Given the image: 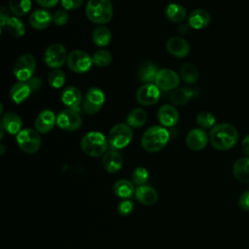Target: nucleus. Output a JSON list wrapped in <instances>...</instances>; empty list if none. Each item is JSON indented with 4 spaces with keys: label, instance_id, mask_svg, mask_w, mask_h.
<instances>
[{
    "label": "nucleus",
    "instance_id": "obj_31",
    "mask_svg": "<svg viewBox=\"0 0 249 249\" xmlns=\"http://www.w3.org/2000/svg\"><path fill=\"white\" fill-rule=\"evenodd\" d=\"M147 121V113L141 108H135L129 112L126 117V123L130 127L138 128L145 124Z\"/></svg>",
    "mask_w": 249,
    "mask_h": 249
},
{
    "label": "nucleus",
    "instance_id": "obj_23",
    "mask_svg": "<svg viewBox=\"0 0 249 249\" xmlns=\"http://www.w3.org/2000/svg\"><path fill=\"white\" fill-rule=\"evenodd\" d=\"M53 20L52 15L46 10H36L29 17L30 25L37 30L47 28Z\"/></svg>",
    "mask_w": 249,
    "mask_h": 249
},
{
    "label": "nucleus",
    "instance_id": "obj_17",
    "mask_svg": "<svg viewBox=\"0 0 249 249\" xmlns=\"http://www.w3.org/2000/svg\"><path fill=\"white\" fill-rule=\"evenodd\" d=\"M166 50L171 55L183 58L189 54L190 45L181 37H171L166 42Z\"/></svg>",
    "mask_w": 249,
    "mask_h": 249
},
{
    "label": "nucleus",
    "instance_id": "obj_19",
    "mask_svg": "<svg viewBox=\"0 0 249 249\" xmlns=\"http://www.w3.org/2000/svg\"><path fill=\"white\" fill-rule=\"evenodd\" d=\"M102 164L104 169L109 173H117L123 166V158L115 150L106 152L102 158Z\"/></svg>",
    "mask_w": 249,
    "mask_h": 249
},
{
    "label": "nucleus",
    "instance_id": "obj_27",
    "mask_svg": "<svg viewBox=\"0 0 249 249\" xmlns=\"http://www.w3.org/2000/svg\"><path fill=\"white\" fill-rule=\"evenodd\" d=\"M158 72L159 70L156 64L151 61H146L139 67L138 78L146 84H152V82H155Z\"/></svg>",
    "mask_w": 249,
    "mask_h": 249
},
{
    "label": "nucleus",
    "instance_id": "obj_1",
    "mask_svg": "<svg viewBox=\"0 0 249 249\" xmlns=\"http://www.w3.org/2000/svg\"><path fill=\"white\" fill-rule=\"evenodd\" d=\"M211 145L219 151L231 149L238 140L237 129L230 124L222 123L214 125L209 133Z\"/></svg>",
    "mask_w": 249,
    "mask_h": 249
},
{
    "label": "nucleus",
    "instance_id": "obj_5",
    "mask_svg": "<svg viewBox=\"0 0 249 249\" xmlns=\"http://www.w3.org/2000/svg\"><path fill=\"white\" fill-rule=\"evenodd\" d=\"M42 87V80L38 77H32L28 81L25 82H18L10 89V97L11 99L17 103L19 104L26 100L29 95L40 89Z\"/></svg>",
    "mask_w": 249,
    "mask_h": 249
},
{
    "label": "nucleus",
    "instance_id": "obj_10",
    "mask_svg": "<svg viewBox=\"0 0 249 249\" xmlns=\"http://www.w3.org/2000/svg\"><path fill=\"white\" fill-rule=\"evenodd\" d=\"M105 101V95L102 89L99 88H89L83 100V108L89 115L96 114L103 106Z\"/></svg>",
    "mask_w": 249,
    "mask_h": 249
},
{
    "label": "nucleus",
    "instance_id": "obj_41",
    "mask_svg": "<svg viewBox=\"0 0 249 249\" xmlns=\"http://www.w3.org/2000/svg\"><path fill=\"white\" fill-rule=\"evenodd\" d=\"M84 0H61V5L65 10H76L80 8Z\"/></svg>",
    "mask_w": 249,
    "mask_h": 249
},
{
    "label": "nucleus",
    "instance_id": "obj_38",
    "mask_svg": "<svg viewBox=\"0 0 249 249\" xmlns=\"http://www.w3.org/2000/svg\"><path fill=\"white\" fill-rule=\"evenodd\" d=\"M131 178H132V181H133L136 185L142 186L143 184H145V183L148 181L149 172H148V170H147L145 167L139 166V167H136V168L132 171Z\"/></svg>",
    "mask_w": 249,
    "mask_h": 249
},
{
    "label": "nucleus",
    "instance_id": "obj_18",
    "mask_svg": "<svg viewBox=\"0 0 249 249\" xmlns=\"http://www.w3.org/2000/svg\"><path fill=\"white\" fill-rule=\"evenodd\" d=\"M158 119L163 126L171 127L178 123L179 114L174 106L164 104L161 107H160L158 111Z\"/></svg>",
    "mask_w": 249,
    "mask_h": 249
},
{
    "label": "nucleus",
    "instance_id": "obj_45",
    "mask_svg": "<svg viewBox=\"0 0 249 249\" xmlns=\"http://www.w3.org/2000/svg\"><path fill=\"white\" fill-rule=\"evenodd\" d=\"M241 149H242V152L245 156L249 157V134L246 135L243 140H242V143H241Z\"/></svg>",
    "mask_w": 249,
    "mask_h": 249
},
{
    "label": "nucleus",
    "instance_id": "obj_29",
    "mask_svg": "<svg viewBox=\"0 0 249 249\" xmlns=\"http://www.w3.org/2000/svg\"><path fill=\"white\" fill-rule=\"evenodd\" d=\"M165 15L167 18L172 22H182L187 17V12L184 7L177 3H170L165 9Z\"/></svg>",
    "mask_w": 249,
    "mask_h": 249
},
{
    "label": "nucleus",
    "instance_id": "obj_7",
    "mask_svg": "<svg viewBox=\"0 0 249 249\" xmlns=\"http://www.w3.org/2000/svg\"><path fill=\"white\" fill-rule=\"evenodd\" d=\"M36 69V60L30 53L20 55L13 65V73L19 82L28 81L33 77Z\"/></svg>",
    "mask_w": 249,
    "mask_h": 249
},
{
    "label": "nucleus",
    "instance_id": "obj_12",
    "mask_svg": "<svg viewBox=\"0 0 249 249\" xmlns=\"http://www.w3.org/2000/svg\"><path fill=\"white\" fill-rule=\"evenodd\" d=\"M82 117L75 109H64L56 116V124L67 131L78 130L82 125Z\"/></svg>",
    "mask_w": 249,
    "mask_h": 249
},
{
    "label": "nucleus",
    "instance_id": "obj_11",
    "mask_svg": "<svg viewBox=\"0 0 249 249\" xmlns=\"http://www.w3.org/2000/svg\"><path fill=\"white\" fill-rule=\"evenodd\" d=\"M92 64V58L82 50H74L67 56V65L75 73H86Z\"/></svg>",
    "mask_w": 249,
    "mask_h": 249
},
{
    "label": "nucleus",
    "instance_id": "obj_37",
    "mask_svg": "<svg viewBox=\"0 0 249 249\" xmlns=\"http://www.w3.org/2000/svg\"><path fill=\"white\" fill-rule=\"evenodd\" d=\"M196 124L201 128H212L215 124V117L210 112L202 111L196 116Z\"/></svg>",
    "mask_w": 249,
    "mask_h": 249
},
{
    "label": "nucleus",
    "instance_id": "obj_3",
    "mask_svg": "<svg viewBox=\"0 0 249 249\" xmlns=\"http://www.w3.org/2000/svg\"><path fill=\"white\" fill-rule=\"evenodd\" d=\"M108 139L98 131H89L85 134L81 140L83 152L92 158L104 156L108 148Z\"/></svg>",
    "mask_w": 249,
    "mask_h": 249
},
{
    "label": "nucleus",
    "instance_id": "obj_42",
    "mask_svg": "<svg viewBox=\"0 0 249 249\" xmlns=\"http://www.w3.org/2000/svg\"><path fill=\"white\" fill-rule=\"evenodd\" d=\"M238 205L243 211H249V191L240 195L238 198Z\"/></svg>",
    "mask_w": 249,
    "mask_h": 249
},
{
    "label": "nucleus",
    "instance_id": "obj_15",
    "mask_svg": "<svg viewBox=\"0 0 249 249\" xmlns=\"http://www.w3.org/2000/svg\"><path fill=\"white\" fill-rule=\"evenodd\" d=\"M208 135L202 128H193L186 136V144L193 151H200L206 147Z\"/></svg>",
    "mask_w": 249,
    "mask_h": 249
},
{
    "label": "nucleus",
    "instance_id": "obj_25",
    "mask_svg": "<svg viewBox=\"0 0 249 249\" xmlns=\"http://www.w3.org/2000/svg\"><path fill=\"white\" fill-rule=\"evenodd\" d=\"M234 178L242 183H249V158L243 157L238 159L232 166Z\"/></svg>",
    "mask_w": 249,
    "mask_h": 249
},
{
    "label": "nucleus",
    "instance_id": "obj_28",
    "mask_svg": "<svg viewBox=\"0 0 249 249\" xmlns=\"http://www.w3.org/2000/svg\"><path fill=\"white\" fill-rule=\"evenodd\" d=\"M113 192L121 198H129L132 196L133 193H135L132 183L125 179L116 181L113 185Z\"/></svg>",
    "mask_w": 249,
    "mask_h": 249
},
{
    "label": "nucleus",
    "instance_id": "obj_30",
    "mask_svg": "<svg viewBox=\"0 0 249 249\" xmlns=\"http://www.w3.org/2000/svg\"><path fill=\"white\" fill-rule=\"evenodd\" d=\"M180 76L185 83L194 84L198 80L199 72L195 64L185 62L180 67Z\"/></svg>",
    "mask_w": 249,
    "mask_h": 249
},
{
    "label": "nucleus",
    "instance_id": "obj_16",
    "mask_svg": "<svg viewBox=\"0 0 249 249\" xmlns=\"http://www.w3.org/2000/svg\"><path fill=\"white\" fill-rule=\"evenodd\" d=\"M56 124V117L51 110H43L35 120V128L40 133L50 132Z\"/></svg>",
    "mask_w": 249,
    "mask_h": 249
},
{
    "label": "nucleus",
    "instance_id": "obj_2",
    "mask_svg": "<svg viewBox=\"0 0 249 249\" xmlns=\"http://www.w3.org/2000/svg\"><path fill=\"white\" fill-rule=\"evenodd\" d=\"M169 141V132L166 128L160 125L149 127L142 135L141 145L143 149L150 153L162 150Z\"/></svg>",
    "mask_w": 249,
    "mask_h": 249
},
{
    "label": "nucleus",
    "instance_id": "obj_46",
    "mask_svg": "<svg viewBox=\"0 0 249 249\" xmlns=\"http://www.w3.org/2000/svg\"><path fill=\"white\" fill-rule=\"evenodd\" d=\"M4 153H5V147H4L3 144H1V145H0V154L3 155Z\"/></svg>",
    "mask_w": 249,
    "mask_h": 249
},
{
    "label": "nucleus",
    "instance_id": "obj_39",
    "mask_svg": "<svg viewBox=\"0 0 249 249\" xmlns=\"http://www.w3.org/2000/svg\"><path fill=\"white\" fill-rule=\"evenodd\" d=\"M68 19H69V15L65 10H57L53 16V21L58 26L66 24Z\"/></svg>",
    "mask_w": 249,
    "mask_h": 249
},
{
    "label": "nucleus",
    "instance_id": "obj_9",
    "mask_svg": "<svg viewBox=\"0 0 249 249\" xmlns=\"http://www.w3.org/2000/svg\"><path fill=\"white\" fill-rule=\"evenodd\" d=\"M67 56L65 47L59 43L51 44L44 53L46 64L53 69H59L67 61Z\"/></svg>",
    "mask_w": 249,
    "mask_h": 249
},
{
    "label": "nucleus",
    "instance_id": "obj_35",
    "mask_svg": "<svg viewBox=\"0 0 249 249\" xmlns=\"http://www.w3.org/2000/svg\"><path fill=\"white\" fill-rule=\"evenodd\" d=\"M91 58L92 62L98 67H107L112 62V54L106 50L96 51Z\"/></svg>",
    "mask_w": 249,
    "mask_h": 249
},
{
    "label": "nucleus",
    "instance_id": "obj_32",
    "mask_svg": "<svg viewBox=\"0 0 249 249\" xmlns=\"http://www.w3.org/2000/svg\"><path fill=\"white\" fill-rule=\"evenodd\" d=\"M6 30L14 37H21L25 34V27L23 22L15 17H10L4 26ZM3 28V29H4Z\"/></svg>",
    "mask_w": 249,
    "mask_h": 249
},
{
    "label": "nucleus",
    "instance_id": "obj_43",
    "mask_svg": "<svg viewBox=\"0 0 249 249\" xmlns=\"http://www.w3.org/2000/svg\"><path fill=\"white\" fill-rule=\"evenodd\" d=\"M9 18H10V16L8 14L7 9L5 7H1V9H0V20H1V28L2 29L4 28V26H5Z\"/></svg>",
    "mask_w": 249,
    "mask_h": 249
},
{
    "label": "nucleus",
    "instance_id": "obj_20",
    "mask_svg": "<svg viewBox=\"0 0 249 249\" xmlns=\"http://www.w3.org/2000/svg\"><path fill=\"white\" fill-rule=\"evenodd\" d=\"M211 20L210 14L202 9L194 10L188 18L189 25L194 29H202L205 28Z\"/></svg>",
    "mask_w": 249,
    "mask_h": 249
},
{
    "label": "nucleus",
    "instance_id": "obj_6",
    "mask_svg": "<svg viewBox=\"0 0 249 249\" xmlns=\"http://www.w3.org/2000/svg\"><path fill=\"white\" fill-rule=\"evenodd\" d=\"M133 132L131 127L126 124H115L108 134V143L113 149H123L132 140Z\"/></svg>",
    "mask_w": 249,
    "mask_h": 249
},
{
    "label": "nucleus",
    "instance_id": "obj_14",
    "mask_svg": "<svg viewBox=\"0 0 249 249\" xmlns=\"http://www.w3.org/2000/svg\"><path fill=\"white\" fill-rule=\"evenodd\" d=\"M180 78L179 75L170 69H160L159 70L156 79L155 85L163 90H170L175 89L179 86Z\"/></svg>",
    "mask_w": 249,
    "mask_h": 249
},
{
    "label": "nucleus",
    "instance_id": "obj_22",
    "mask_svg": "<svg viewBox=\"0 0 249 249\" xmlns=\"http://www.w3.org/2000/svg\"><path fill=\"white\" fill-rule=\"evenodd\" d=\"M135 197L140 203L144 205H153L158 201L159 196L154 188L142 185L135 190Z\"/></svg>",
    "mask_w": 249,
    "mask_h": 249
},
{
    "label": "nucleus",
    "instance_id": "obj_34",
    "mask_svg": "<svg viewBox=\"0 0 249 249\" xmlns=\"http://www.w3.org/2000/svg\"><path fill=\"white\" fill-rule=\"evenodd\" d=\"M10 11L18 17L26 15L31 9V0H10Z\"/></svg>",
    "mask_w": 249,
    "mask_h": 249
},
{
    "label": "nucleus",
    "instance_id": "obj_8",
    "mask_svg": "<svg viewBox=\"0 0 249 249\" xmlns=\"http://www.w3.org/2000/svg\"><path fill=\"white\" fill-rule=\"evenodd\" d=\"M17 142L21 151L26 154L36 153L41 146V138L37 130L25 128L17 134Z\"/></svg>",
    "mask_w": 249,
    "mask_h": 249
},
{
    "label": "nucleus",
    "instance_id": "obj_40",
    "mask_svg": "<svg viewBox=\"0 0 249 249\" xmlns=\"http://www.w3.org/2000/svg\"><path fill=\"white\" fill-rule=\"evenodd\" d=\"M117 210L119 212L120 215L122 216H126L128 214H130L133 210V203L130 200H124L121 201L118 206H117Z\"/></svg>",
    "mask_w": 249,
    "mask_h": 249
},
{
    "label": "nucleus",
    "instance_id": "obj_36",
    "mask_svg": "<svg viewBox=\"0 0 249 249\" xmlns=\"http://www.w3.org/2000/svg\"><path fill=\"white\" fill-rule=\"evenodd\" d=\"M48 82L52 88L59 89L65 83V75L60 69H53L48 76Z\"/></svg>",
    "mask_w": 249,
    "mask_h": 249
},
{
    "label": "nucleus",
    "instance_id": "obj_24",
    "mask_svg": "<svg viewBox=\"0 0 249 249\" xmlns=\"http://www.w3.org/2000/svg\"><path fill=\"white\" fill-rule=\"evenodd\" d=\"M61 101L69 109L77 110L82 101V93L79 89L68 87L61 93Z\"/></svg>",
    "mask_w": 249,
    "mask_h": 249
},
{
    "label": "nucleus",
    "instance_id": "obj_21",
    "mask_svg": "<svg viewBox=\"0 0 249 249\" xmlns=\"http://www.w3.org/2000/svg\"><path fill=\"white\" fill-rule=\"evenodd\" d=\"M21 125L20 117L14 112L6 113L1 119V127L10 134H18L20 131Z\"/></svg>",
    "mask_w": 249,
    "mask_h": 249
},
{
    "label": "nucleus",
    "instance_id": "obj_4",
    "mask_svg": "<svg viewBox=\"0 0 249 249\" xmlns=\"http://www.w3.org/2000/svg\"><path fill=\"white\" fill-rule=\"evenodd\" d=\"M86 15L93 23H107L113 17L112 4L110 0H89L86 7Z\"/></svg>",
    "mask_w": 249,
    "mask_h": 249
},
{
    "label": "nucleus",
    "instance_id": "obj_26",
    "mask_svg": "<svg viewBox=\"0 0 249 249\" xmlns=\"http://www.w3.org/2000/svg\"><path fill=\"white\" fill-rule=\"evenodd\" d=\"M196 91L190 88H177L172 90L170 94V101L177 106L187 104L195 95Z\"/></svg>",
    "mask_w": 249,
    "mask_h": 249
},
{
    "label": "nucleus",
    "instance_id": "obj_33",
    "mask_svg": "<svg viewBox=\"0 0 249 249\" xmlns=\"http://www.w3.org/2000/svg\"><path fill=\"white\" fill-rule=\"evenodd\" d=\"M92 41L98 47H105L111 41V31L106 26H98L92 32Z\"/></svg>",
    "mask_w": 249,
    "mask_h": 249
},
{
    "label": "nucleus",
    "instance_id": "obj_13",
    "mask_svg": "<svg viewBox=\"0 0 249 249\" xmlns=\"http://www.w3.org/2000/svg\"><path fill=\"white\" fill-rule=\"evenodd\" d=\"M160 96V89L155 84H145L141 86L136 92V100L144 106L156 104Z\"/></svg>",
    "mask_w": 249,
    "mask_h": 249
},
{
    "label": "nucleus",
    "instance_id": "obj_44",
    "mask_svg": "<svg viewBox=\"0 0 249 249\" xmlns=\"http://www.w3.org/2000/svg\"><path fill=\"white\" fill-rule=\"evenodd\" d=\"M59 0H36V2L44 8H53L54 7Z\"/></svg>",
    "mask_w": 249,
    "mask_h": 249
}]
</instances>
